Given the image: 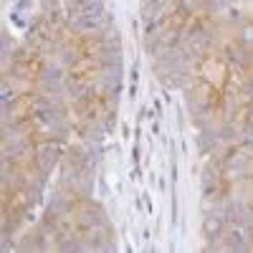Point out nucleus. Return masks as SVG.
Masks as SVG:
<instances>
[{
	"label": "nucleus",
	"instance_id": "nucleus-1",
	"mask_svg": "<svg viewBox=\"0 0 253 253\" xmlns=\"http://www.w3.org/2000/svg\"><path fill=\"white\" fill-rule=\"evenodd\" d=\"M101 63H104V48L101 41L94 36L79 38L71 53V79L79 86H91L101 76Z\"/></svg>",
	"mask_w": 253,
	"mask_h": 253
},
{
	"label": "nucleus",
	"instance_id": "nucleus-2",
	"mask_svg": "<svg viewBox=\"0 0 253 253\" xmlns=\"http://www.w3.org/2000/svg\"><path fill=\"white\" fill-rule=\"evenodd\" d=\"M198 81L203 89V99L220 104L228 84V63L220 56H205L198 66Z\"/></svg>",
	"mask_w": 253,
	"mask_h": 253
}]
</instances>
